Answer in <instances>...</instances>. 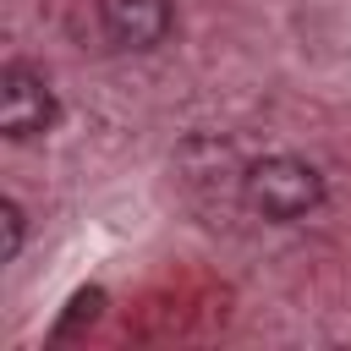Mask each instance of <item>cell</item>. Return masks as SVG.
<instances>
[{
	"label": "cell",
	"instance_id": "6da1fadb",
	"mask_svg": "<svg viewBox=\"0 0 351 351\" xmlns=\"http://www.w3.org/2000/svg\"><path fill=\"white\" fill-rule=\"evenodd\" d=\"M241 192H247V208L263 214V219H302L307 208H318L324 181H318V170L307 159L274 154V159H258L241 176Z\"/></svg>",
	"mask_w": 351,
	"mask_h": 351
},
{
	"label": "cell",
	"instance_id": "7a4b0ae2",
	"mask_svg": "<svg viewBox=\"0 0 351 351\" xmlns=\"http://www.w3.org/2000/svg\"><path fill=\"white\" fill-rule=\"evenodd\" d=\"M55 126V93L38 71L27 66H5L0 71V132L11 143H27L38 132Z\"/></svg>",
	"mask_w": 351,
	"mask_h": 351
},
{
	"label": "cell",
	"instance_id": "3957f363",
	"mask_svg": "<svg viewBox=\"0 0 351 351\" xmlns=\"http://www.w3.org/2000/svg\"><path fill=\"white\" fill-rule=\"evenodd\" d=\"M176 27L170 0H104V33L115 49H154Z\"/></svg>",
	"mask_w": 351,
	"mask_h": 351
},
{
	"label": "cell",
	"instance_id": "277c9868",
	"mask_svg": "<svg viewBox=\"0 0 351 351\" xmlns=\"http://www.w3.org/2000/svg\"><path fill=\"white\" fill-rule=\"evenodd\" d=\"M99 307H104V291H99V285H88V291H77V296L66 302V318H60V335H77L82 324H93V318H99Z\"/></svg>",
	"mask_w": 351,
	"mask_h": 351
},
{
	"label": "cell",
	"instance_id": "5b68a950",
	"mask_svg": "<svg viewBox=\"0 0 351 351\" xmlns=\"http://www.w3.org/2000/svg\"><path fill=\"white\" fill-rule=\"evenodd\" d=\"M22 236H27V230H22V208L5 197V203H0V263H11V258L22 252Z\"/></svg>",
	"mask_w": 351,
	"mask_h": 351
}]
</instances>
